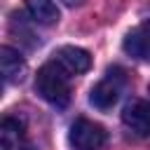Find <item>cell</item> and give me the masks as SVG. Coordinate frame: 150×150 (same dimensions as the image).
Instances as JSON below:
<instances>
[{
	"label": "cell",
	"instance_id": "cell-1",
	"mask_svg": "<svg viewBox=\"0 0 150 150\" xmlns=\"http://www.w3.org/2000/svg\"><path fill=\"white\" fill-rule=\"evenodd\" d=\"M35 91L54 108H66L70 101V73L56 63L47 61L35 75Z\"/></svg>",
	"mask_w": 150,
	"mask_h": 150
},
{
	"label": "cell",
	"instance_id": "cell-2",
	"mask_svg": "<svg viewBox=\"0 0 150 150\" xmlns=\"http://www.w3.org/2000/svg\"><path fill=\"white\" fill-rule=\"evenodd\" d=\"M108 141L105 129L98 122H91L87 117H77L70 124L68 131V143L73 150H101Z\"/></svg>",
	"mask_w": 150,
	"mask_h": 150
},
{
	"label": "cell",
	"instance_id": "cell-3",
	"mask_svg": "<svg viewBox=\"0 0 150 150\" xmlns=\"http://www.w3.org/2000/svg\"><path fill=\"white\" fill-rule=\"evenodd\" d=\"M122 87H124V73L120 68H108L105 77L98 80L91 91H89V103L98 110H108L117 103L120 94H122Z\"/></svg>",
	"mask_w": 150,
	"mask_h": 150
},
{
	"label": "cell",
	"instance_id": "cell-4",
	"mask_svg": "<svg viewBox=\"0 0 150 150\" xmlns=\"http://www.w3.org/2000/svg\"><path fill=\"white\" fill-rule=\"evenodd\" d=\"M122 124L134 134V136H150V103L134 98L124 105L122 110Z\"/></svg>",
	"mask_w": 150,
	"mask_h": 150
},
{
	"label": "cell",
	"instance_id": "cell-5",
	"mask_svg": "<svg viewBox=\"0 0 150 150\" xmlns=\"http://www.w3.org/2000/svg\"><path fill=\"white\" fill-rule=\"evenodd\" d=\"M122 49L129 56L150 63V21H143L136 28H131L122 40Z\"/></svg>",
	"mask_w": 150,
	"mask_h": 150
},
{
	"label": "cell",
	"instance_id": "cell-6",
	"mask_svg": "<svg viewBox=\"0 0 150 150\" xmlns=\"http://www.w3.org/2000/svg\"><path fill=\"white\" fill-rule=\"evenodd\" d=\"M54 61L61 63L70 75H80V73H87L91 68L89 52L82 49V47H73V45H66L59 52H54Z\"/></svg>",
	"mask_w": 150,
	"mask_h": 150
},
{
	"label": "cell",
	"instance_id": "cell-7",
	"mask_svg": "<svg viewBox=\"0 0 150 150\" xmlns=\"http://www.w3.org/2000/svg\"><path fill=\"white\" fill-rule=\"evenodd\" d=\"M0 150H33L30 141L26 138L23 124L14 117H5L0 124Z\"/></svg>",
	"mask_w": 150,
	"mask_h": 150
},
{
	"label": "cell",
	"instance_id": "cell-8",
	"mask_svg": "<svg viewBox=\"0 0 150 150\" xmlns=\"http://www.w3.org/2000/svg\"><path fill=\"white\" fill-rule=\"evenodd\" d=\"M0 66H2V77L7 84H19L23 77H26V61L23 56L12 49V47H0Z\"/></svg>",
	"mask_w": 150,
	"mask_h": 150
},
{
	"label": "cell",
	"instance_id": "cell-9",
	"mask_svg": "<svg viewBox=\"0 0 150 150\" xmlns=\"http://www.w3.org/2000/svg\"><path fill=\"white\" fill-rule=\"evenodd\" d=\"M26 9L35 23L54 26L59 21V7L52 0H26Z\"/></svg>",
	"mask_w": 150,
	"mask_h": 150
},
{
	"label": "cell",
	"instance_id": "cell-10",
	"mask_svg": "<svg viewBox=\"0 0 150 150\" xmlns=\"http://www.w3.org/2000/svg\"><path fill=\"white\" fill-rule=\"evenodd\" d=\"M63 5H68V7H80V5H84V0H61Z\"/></svg>",
	"mask_w": 150,
	"mask_h": 150
}]
</instances>
